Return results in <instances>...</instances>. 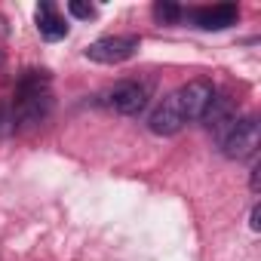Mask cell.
Returning <instances> with one entry per match:
<instances>
[{"instance_id":"6da1fadb","label":"cell","mask_w":261,"mask_h":261,"mask_svg":"<svg viewBox=\"0 0 261 261\" xmlns=\"http://www.w3.org/2000/svg\"><path fill=\"white\" fill-rule=\"evenodd\" d=\"M53 108V89L46 71H25L16 83V101H13V123L16 126H37L46 120Z\"/></svg>"},{"instance_id":"7a4b0ae2","label":"cell","mask_w":261,"mask_h":261,"mask_svg":"<svg viewBox=\"0 0 261 261\" xmlns=\"http://www.w3.org/2000/svg\"><path fill=\"white\" fill-rule=\"evenodd\" d=\"M218 148L227 160H246L258 151V120L255 117H237L224 133L218 136Z\"/></svg>"},{"instance_id":"3957f363","label":"cell","mask_w":261,"mask_h":261,"mask_svg":"<svg viewBox=\"0 0 261 261\" xmlns=\"http://www.w3.org/2000/svg\"><path fill=\"white\" fill-rule=\"evenodd\" d=\"M148 98H151V83H145V80H123L105 92V105L123 117L142 114L148 108Z\"/></svg>"},{"instance_id":"277c9868","label":"cell","mask_w":261,"mask_h":261,"mask_svg":"<svg viewBox=\"0 0 261 261\" xmlns=\"http://www.w3.org/2000/svg\"><path fill=\"white\" fill-rule=\"evenodd\" d=\"M142 40L136 34H111V37H98L95 43L86 46V59L98 62V65H120L126 59H133L139 53Z\"/></svg>"},{"instance_id":"5b68a950","label":"cell","mask_w":261,"mask_h":261,"mask_svg":"<svg viewBox=\"0 0 261 261\" xmlns=\"http://www.w3.org/2000/svg\"><path fill=\"white\" fill-rule=\"evenodd\" d=\"M172 95H175V105H178L185 123H194V120H203L206 108L212 105V98H215V86H212L209 80H191V83L178 86Z\"/></svg>"},{"instance_id":"8992f818","label":"cell","mask_w":261,"mask_h":261,"mask_svg":"<svg viewBox=\"0 0 261 261\" xmlns=\"http://www.w3.org/2000/svg\"><path fill=\"white\" fill-rule=\"evenodd\" d=\"M148 126H151L154 136H175V133H181V129H185V117H181L172 92L154 108V114L148 117Z\"/></svg>"},{"instance_id":"52a82bcc","label":"cell","mask_w":261,"mask_h":261,"mask_svg":"<svg viewBox=\"0 0 261 261\" xmlns=\"http://www.w3.org/2000/svg\"><path fill=\"white\" fill-rule=\"evenodd\" d=\"M237 19H240L237 4H215V7H200V10H194V22H197V28H203V31L230 28V25H237Z\"/></svg>"},{"instance_id":"ba28073f","label":"cell","mask_w":261,"mask_h":261,"mask_svg":"<svg viewBox=\"0 0 261 261\" xmlns=\"http://www.w3.org/2000/svg\"><path fill=\"white\" fill-rule=\"evenodd\" d=\"M37 28H40V34H43L46 40H62V37H68V25H65V19L56 13V7L49 4V0H43V4L37 7Z\"/></svg>"},{"instance_id":"9c48e42d","label":"cell","mask_w":261,"mask_h":261,"mask_svg":"<svg viewBox=\"0 0 261 261\" xmlns=\"http://www.w3.org/2000/svg\"><path fill=\"white\" fill-rule=\"evenodd\" d=\"M154 19L163 22V25H175L181 19V7L169 4V0H160V4H154Z\"/></svg>"},{"instance_id":"30bf717a","label":"cell","mask_w":261,"mask_h":261,"mask_svg":"<svg viewBox=\"0 0 261 261\" xmlns=\"http://www.w3.org/2000/svg\"><path fill=\"white\" fill-rule=\"evenodd\" d=\"M68 13H71V16H77V19H92V16H95V7L80 4V0H71V4H68Z\"/></svg>"},{"instance_id":"8fae6325","label":"cell","mask_w":261,"mask_h":261,"mask_svg":"<svg viewBox=\"0 0 261 261\" xmlns=\"http://www.w3.org/2000/svg\"><path fill=\"white\" fill-rule=\"evenodd\" d=\"M258 218H261V209H258V206H252V215H249V227H252V230H258V227H261V221H258Z\"/></svg>"},{"instance_id":"7c38bea8","label":"cell","mask_w":261,"mask_h":261,"mask_svg":"<svg viewBox=\"0 0 261 261\" xmlns=\"http://www.w3.org/2000/svg\"><path fill=\"white\" fill-rule=\"evenodd\" d=\"M258 172H261V169L252 166V191H255V194H258Z\"/></svg>"}]
</instances>
